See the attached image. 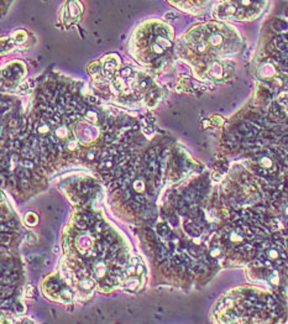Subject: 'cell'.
Returning <instances> with one entry per match:
<instances>
[{
    "label": "cell",
    "mask_w": 288,
    "mask_h": 324,
    "mask_svg": "<svg viewBox=\"0 0 288 324\" xmlns=\"http://www.w3.org/2000/svg\"><path fill=\"white\" fill-rule=\"evenodd\" d=\"M115 72H116V63L114 61H111V59H108L104 63V73H105V76L109 79H111L114 77Z\"/></svg>",
    "instance_id": "1"
},
{
    "label": "cell",
    "mask_w": 288,
    "mask_h": 324,
    "mask_svg": "<svg viewBox=\"0 0 288 324\" xmlns=\"http://www.w3.org/2000/svg\"><path fill=\"white\" fill-rule=\"evenodd\" d=\"M273 73H275V69H273V67L270 66V64L263 66V67L261 68V71H260V74H261V77H263V78H267V77L272 76Z\"/></svg>",
    "instance_id": "2"
},
{
    "label": "cell",
    "mask_w": 288,
    "mask_h": 324,
    "mask_svg": "<svg viewBox=\"0 0 288 324\" xmlns=\"http://www.w3.org/2000/svg\"><path fill=\"white\" fill-rule=\"evenodd\" d=\"M221 72H223V69H221V66H220V64H218V63L213 64V66H211V68H210V73H211V76H213V77H215V78H220V77H221Z\"/></svg>",
    "instance_id": "3"
},
{
    "label": "cell",
    "mask_w": 288,
    "mask_h": 324,
    "mask_svg": "<svg viewBox=\"0 0 288 324\" xmlns=\"http://www.w3.org/2000/svg\"><path fill=\"white\" fill-rule=\"evenodd\" d=\"M278 256H280V254H278V251H277L276 249L271 248V249L267 250V257H268L270 260H277Z\"/></svg>",
    "instance_id": "4"
},
{
    "label": "cell",
    "mask_w": 288,
    "mask_h": 324,
    "mask_svg": "<svg viewBox=\"0 0 288 324\" xmlns=\"http://www.w3.org/2000/svg\"><path fill=\"white\" fill-rule=\"evenodd\" d=\"M260 164H261L263 168H270V167H272L273 162H272V160H271L270 157H261Z\"/></svg>",
    "instance_id": "5"
},
{
    "label": "cell",
    "mask_w": 288,
    "mask_h": 324,
    "mask_svg": "<svg viewBox=\"0 0 288 324\" xmlns=\"http://www.w3.org/2000/svg\"><path fill=\"white\" fill-rule=\"evenodd\" d=\"M220 255H221V249H220L219 246H214V248L210 249V256H211V257L216 259V257H219Z\"/></svg>",
    "instance_id": "6"
}]
</instances>
